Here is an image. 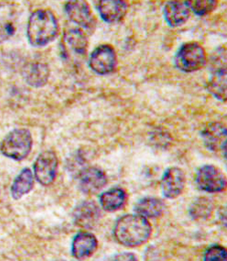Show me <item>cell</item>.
I'll use <instances>...</instances> for the list:
<instances>
[{
  "label": "cell",
  "mask_w": 227,
  "mask_h": 261,
  "mask_svg": "<svg viewBox=\"0 0 227 261\" xmlns=\"http://www.w3.org/2000/svg\"><path fill=\"white\" fill-rule=\"evenodd\" d=\"M152 227L149 220L138 215L120 217L114 227V237L118 243L128 248L145 244L151 236Z\"/></svg>",
  "instance_id": "obj_1"
},
{
  "label": "cell",
  "mask_w": 227,
  "mask_h": 261,
  "mask_svg": "<svg viewBox=\"0 0 227 261\" xmlns=\"http://www.w3.org/2000/svg\"><path fill=\"white\" fill-rule=\"evenodd\" d=\"M59 34V23L50 9H37L29 18L27 36L34 47H44Z\"/></svg>",
  "instance_id": "obj_2"
},
{
  "label": "cell",
  "mask_w": 227,
  "mask_h": 261,
  "mask_svg": "<svg viewBox=\"0 0 227 261\" xmlns=\"http://www.w3.org/2000/svg\"><path fill=\"white\" fill-rule=\"evenodd\" d=\"M227 54L225 47L214 50L210 58L209 80L207 90L219 101L225 102L227 94Z\"/></svg>",
  "instance_id": "obj_3"
},
{
  "label": "cell",
  "mask_w": 227,
  "mask_h": 261,
  "mask_svg": "<svg viewBox=\"0 0 227 261\" xmlns=\"http://www.w3.org/2000/svg\"><path fill=\"white\" fill-rule=\"evenodd\" d=\"M33 145L32 133L27 128L10 131L0 143V151L5 157L14 161H22L31 153Z\"/></svg>",
  "instance_id": "obj_4"
},
{
  "label": "cell",
  "mask_w": 227,
  "mask_h": 261,
  "mask_svg": "<svg viewBox=\"0 0 227 261\" xmlns=\"http://www.w3.org/2000/svg\"><path fill=\"white\" fill-rule=\"evenodd\" d=\"M174 63L182 72L199 71L206 64V54L204 47L197 42L184 43L175 54Z\"/></svg>",
  "instance_id": "obj_5"
},
{
  "label": "cell",
  "mask_w": 227,
  "mask_h": 261,
  "mask_svg": "<svg viewBox=\"0 0 227 261\" xmlns=\"http://www.w3.org/2000/svg\"><path fill=\"white\" fill-rule=\"evenodd\" d=\"M195 182L199 189L211 194L223 192L226 187L225 175L214 165L201 167L196 173Z\"/></svg>",
  "instance_id": "obj_6"
},
{
  "label": "cell",
  "mask_w": 227,
  "mask_h": 261,
  "mask_svg": "<svg viewBox=\"0 0 227 261\" xmlns=\"http://www.w3.org/2000/svg\"><path fill=\"white\" fill-rule=\"evenodd\" d=\"M89 67L99 75H106L113 72L118 64V58L113 46L102 44L92 51Z\"/></svg>",
  "instance_id": "obj_7"
},
{
  "label": "cell",
  "mask_w": 227,
  "mask_h": 261,
  "mask_svg": "<svg viewBox=\"0 0 227 261\" xmlns=\"http://www.w3.org/2000/svg\"><path fill=\"white\" fill-rule=\"evenodd\" d=\"M58 158L54 151L45 150L41 152L33 165L34 175L38 182L49 186L54 181L58 171Z\"/></svg>",
  "instance_id": "obj_8"
},
{
  "label": "cell",
  "mask_w": 227,
  "mask_h": 261,
  "mask_svg": "<svg viewBox=\"0 0 227 261\" xmlns=\"http://www.w3.org/2000/svg\"><path fill=\"white\" fill-rule=\"evenodd\" d=\"M64 9L68 18L79 27H82L89 33H93L96 30V17L86 1H69L65 4Z\"/></svg>",
  "instance_id": "obj_9"
},
{
  "label": "cell",
  "mask_w": 227,
  "mask_h": 261,
  "mask_svg": "<svg viewBox=\"0 0 227 261\" xmlns=\"http://www.w3.org/2000/svg\"><path fill=\"white\" fill-rule=\"evenodd\" d=\"M204 144L214 152H226V126L221 122H211L201 133Z\"/></svg>",
  "instance_id": "obj_10"
},
{
  "label": "cell",
  "mask_w": 227,
  "mask_h": 261,
  "mask_svg": "<svg viewBox=\"0 0 227 261\" xmlns=\"http://www.w3.org/2000/svg\"><path fill=\"white\" fill-rule=\"evenodd\" d=\"M186 178L184 171L178 167L167 169L160 181L162 194L166 198H177L185 187Z\"/></svg>",
  "instance_id": "obj_11"
},
{
  "label": "cell",
  "mask_w": 227,
  "mask_h": 261,
  "mask_svg": "<svg viewBox=\"0 0 227 261\" xmlns=\"http://www.w3.org/2000/svg\"><path fill=\"white\" fill-rule=\"evenodd\" d=\"M79 188L87 194H96L107 184L105 171L96 167H89L82 170L78 179Z\"/></svg>",
  "instance_id": "obj_12"
},
{
  "label": "cell",
  "mask_w": 227,
  "mask_h": 261,
  "mask_svg": "<svg viewBox=\"0 0 227 261\" xmlns=\"http://www.w3.org/2000/svg\"><path fill=\"white\" fill-rule=\"evenodd\" d=\"M190 1H169L164 7V18L168 26L180 27L191 16Z\"/></svg>",
  "instance_id": "obj_13"
},
{
  "label": "cell",
  "mask_w": 227,
  "mask_h": 261,
  "mask_svg": "<svg viewBox=\"0 0 227 261\" xmlns=\"http://www.w3.org/2000/svg\"><path fill=\"white\" fill-rule=\"evenodd\" d=\"M96 9L102 19L106 23L118 22L127 14L128 5L121 0L96 1Z\"/></svg>",
  "instance_id": "obj_14"
},
{
  "label": "cell",
  "mask_w": 227,
  "mask_h": 261,
  "mask_svg": "<svg viewBox=\"0 0 227 261\" xmlns=\"http://www.w3.org/2000/svg\"><path fill=\"white\" fill-rule=\"evenodd\" d=\"M100 209L95 202H82L73 211L74 223L81 227L92 228L100 219Z\"/></svg>",
  "instance_id": "obj_15"
},
{
  "label": "cell",
  "mask_w": 227,
  "mask_h": 261,
  "mask_svg": "<svg viewBox=\"0 0 227 261\" xmlns=\"http://www.w3.org/2000/svg\"><path fill=\"white\" fill-rule=\"evenodd\" d=\"M97 246L98 242L94 234L89 232H80L73 239L72 254L77 259H84L96 252Z\"/></svg>",
  "instance_id": "obj_16"
},
{
  "label": "cell",
  "mask_w": 227,
  "mask_h": 261,
  "mask_svg": "<svg viewBox=\"0 0 227 261\" xmlns=\"http://www.w3.org/2000/svg\"><path fill=\"white\" fill-rule=\"evenodd\" d=\"M24 77L27 84L33 87L45 86L50 76V69L48 65L41 62H32L24 68Z\"/></svg>",
  "instance_id": "obj_17"
},
{
  "label": "cell",
  "mask_w": 227,
  "mask_h": 261,
  "mask_svg": "<svg viewBox=\"0 0 227 261\" xmlns=\"http://www.w3.org/2000/svg\"><path fill=\"white\" fill-rule=\"evenodd\" d=\"M65 48H69L74 54H82L87 53L88 40L82 30L79 28H68L64 30L63 36Z\"/></svg>",
  "instance_id": "obj_18"
},
{
  "label": "cell",
  "mask_w": 227,
  "mask_h": 261,
  "mask_svg": "<svg viewBox=\"0 0 227 261\" xmlns=\"http://www.w3.org/2000/svg\"><path fill=\"white\" fill-rule=\"evenodd\" d=\"M18 16L11 6L0 7V41L9 40L17 31Z\"/></svg>",
  "instance_id": "obj_19"
},
{
  "label": "cell",
  "mask_w": 227,
  "mask_h": 261,
  "mask_svg": "<svg viewBox=\"0 0 227 261\" xmlns=\"http://www.w3.org/2000/svg\"><path fill=\"white\" fill-rule=\"evenodd\" d=\"M127 200L126 192L119 187L105 191L99 197L102 208L106 212H116L125 205Z\"/></svg>",
  "instance_id": "obj_20"
},
{
  "label": "cell",
  "mask_w": 227,
  "mask_h": 261,
  "mask_svg": "<svg viewBox=\"0 0 227 261\" xmlns=\"http://www.w3.org/2000/svg\"><path fill=\"white\" fill-rule=\"evenodd\" d=\"M34 186V176L29 168L23 169L11 186V195L15 200L22 198L24 195L29 194Z\"/></svg>",
  "instance_id": "obj_21"
},
{
  "label": "cell",
  "mask_w": 227,
  "mask_h": 261,
  "mask_svg": "<svg viewBox=\"0 0 227 261\" xmlns=\"http://www.w3.org/2000/svg\"><path fill=\"white\" fill-rule=\"evenodd\" d=\"M165 205L164 203L158 198L146 197L141 199L135 205L136 215L145 218H157L163 214Z\"/></svg>",
  "instance_id": "obj_22"
},
{
  "label": "cell",
  "mask_w": 227,
  "mask_h": 261,
  "mask_svg": "<svg viewBox=\"0 0 227 261\" xmlns=\"http://www.w3.org/2000/svg\"><path fill=\"white\" fill-rule=\"evenodd\" d=\"M213 209H214L213 203L209 199H197L190 207V215L192 216L193 219L204 220L212 215Z\"/></svg>",
  "instance_id": "obj_23"
},
{
  "label": "cell",
  "mask_w": 227,
  "mask_h": 261,
  "mask_svg": "<svg viewBox=\"0 0 227 261\" xmlns=\"http://www.w3.org/2000/svg\"><path fill=\"white\" fill-rule=\"evenodd\" d=\"M217 6V1L214 0H199V1H190V7L192 12L197 16H205L214 11Z\"/></svg>",
  "instance_id": "obj_24"
},
{
  "label": "cell",
  "mask_w": 227,
  "mask_h": 261,
  "mask_svg": "<svg viewBox=\"0 0 227 261\" xmlns=\"http://www.w3.org/2000/svg\"><path fill=\"white\" fill-rule=\"evenodd\" d=\"M205 261H227V251L223 246L214 245L206 250Z\"/></svg>",
  "instance_id": "obj_25"
},
{
  "label": "cell",
  "mask_w": 227,
  "mask_h": 261,
  "mask_svg": "<svg viewBox=\"0 0 227 261\" xmlns=\"http://www.w3.org/2000/svg\"><path fill=\"white\" fill-rule=\"evenodd\" d=\"M111 261H138L136 256L132 253H121L116 255Z\"/></svg>",
  "instance_id": "obj_26"
}]
</instances>
